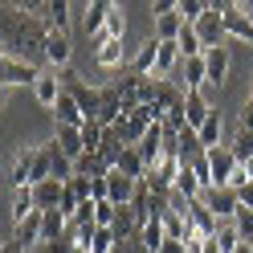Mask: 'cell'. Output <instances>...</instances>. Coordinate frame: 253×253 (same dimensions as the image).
Segmentation results:
<instances>
[{"instance_id":"obj_23","label":"cell","mask_w":253,"mask_h":253,"mask_svg":"<svg viewBox=\"0 0 253 253\" xmlns=\"http://www.w3.org/2000/svg\"><path fill=\"white\" fill-rule=\"evenodd\" d=\"M33 155H37V147H21L17 160H12V184H17V188L33 184Z\"/></svg>"},{"instance_id":"obj_49","label":"cell","mask_w":253,"mask_h":253,"mask_svg":"<svg viewBox=\"0 0 253 253\" xmlns=\"http://www.w3.org/2000/svg\"><path fill=\"white\" fill-rule=\"evenodd\" d=\"M37 253H45V249H37Z\"/></svg>"},{"instance_id":"obj_34","label":"cell","mask_w":253,"mask_h":253,"mask_svg":"<svg viewBox=\"0 0 253 253\" xmlns=\"http://www.w3.org/2000/svg\"><path fill=\"white\" fill-rule=\"evenodd\" d=\"M176 12H180V21H184V25H196L204 12H209V0H180Z\"/></svg>"},{"instance_id":"obj_28","label":"cell","mask_w":253,"mask_h":253,"mask_svg":"<svg viewBox=\"0 0 253 253\" xmlns=\"http://www.w3.org/2000/svg\"><path fill=\"white\" fill-rule=\"evenodd\" d=\"M196 139H200V151H212V147H220V115L212 110L209 119H204V126L196 131Z\"/></svg>"},{"instance_id":"obj_33","label":"cell","mask_w":253,"mask_h":253,"mask_svg":"<svg viewBox=\"0 0 253 253\" xmlns=\"http://www.w3.org/2000/svg\"><path fill=\"white\" fill-rule=\"evenodd\" d=\"M212 241H216L220 253H237V245H245L241 237H237V225H233V220H225V225H220V233L212 237Z\"/></svg>"},{"instance_id":"obj_41","label":"cell","mask_w":253,"mask_h":253,"mask_svg":"<svg viewBox=\"0 0 253 253\" xmlns=\"http://www.w3.org/2000/svg\"><path fill=\"white\" fill-rule=\"evenodd\" d=\"M241 126H245V131H253V98H249L245 110H241Z\"/></svg>"},{"instance_id":"obj_15","label":"cell","mask_w":253,"mask_h":253,"mask_svg":"<svg viewBox=\"0 0 253 253\" xmlns=\"http://www.w3.org/2000/svg\"><path fill=\"white\" fill-rule=\"evenodd\" d=\"M94 61H98V70H123V66H126V49H123V41H106V37H98Z\"/></svg>"},{"instance_id":"obj_6","label":"cell","mask_w":253,"mask_h":253,"mask_svg":"<svg viewBox=\"0 0 253 253\" xmlns=\"http://www.w3.org/2000/svg\"><path fill=\"white\" fill-rule=\"evenodd\" d=\"M70 94H74V102L82 106V115L86 119H94L102 110V102H106V86H86V82H74V86H66Z\"/></svg>"},{"instance_id":"obj_18","label":"cell","mask_w":253,"mask_h":253,"mask_svg":"<svg viewBox=\"0 0 253 253\" xmlns=\"http://www.w3.org/2000/svg\"><path fill=\"white\" fill-rule=\"evenodd\" d=\"M41 241V212L33 209L29 216H21L17 220V245L25 249V253H33V245Z\"/></svg>"},{"instance_id":"obj_17","label":"cell","mask_w":253,"mask_h":253,"mask_svg":"<svg viewBox=\"0 0 253 253\" xmlns=\"http://www.w3.org/2000/svg\"><path fill=\"white\" fill-rule=\"evenodd\" d=\"M171 192L176 196H184V200H200V180H196V171H192V164L188 160H180V171H176V184H171Z\"/></svg>"},{"instance_id":"obj_26","label":"cell","mask_w":253,"mask_h":253,"mask_svg":"<svg viewBox=\"0 0 253 253\" xmlns=\"http://www.w3.org/2000/svg\"><path fill=\"white\" fill-rule=\"evenodd\" d=\"M180 57L188 61V57H204V41H200V33H196V25H184L180 29Z\"/></svg>"},{"instance_id":"obj_25","label":"cell","mask_w":253,"mask_h":253,"mask_svg":"<svg viewBox=\"0 0 253 253\" xmlns=\"http://www.w3.org/2000/svg\"><path fill=\"white\" fill-rule=\"evenodd\" d=\"M66 237V216H61V209H49V212H41V245H49V241H61Z\"/></svg>"},{"instance_id":"obj_2","label":"cell","mask_w":253,"mask_h":253,"mask_svg":"<svg viewBox=\"0 0 253 253\" xmlns=\"http://www.w3.org/2000/svg\"><path fill=\"white\" fill-rule=\"evenodd\" d=\"M200 200L209 204V212L225 225V220H233L237 212H241V200H237L233 188H209V192H200Z\"/></svg>"},{"instance_id":"obj_48","label":"cell","mask_w":253,"mask_h":253,"mask_svg":"<svg viewBox=\"0 0 253 253\" xmlns=\"http://www.w3.org/2000/svg\"><path fill=\"white\" fill-rule=\"evenodd\" d=\"M249 98H253V90H249Z\"/></svg>"},{"instance_id":"obj_38","label":"cell","mask_w":253,"mask_h":253,"mask_svg":"<svg viewBox=\"0 0 253 253\" xmlns=\"http://www.w3.org/2000/svg\"><path fill=\"white\" fill-rule=\"evenodd\" d=\"M115 212H119V204H110V200H98V204H94V220H98V229H110V225H115Z\"/></svg>"},{"instance_id":"obj_7","label":"cell","mask_w":253,"mask_h":253,"mask_svg":"<svg viewBox=\"0 0 253 253\" xmlns=\"http://www.w3.org/2000/svg\"><path fill=\"white\" fill-rule=\"evenodd\" d=\"M204 155H209V168H212L216 188H225V184H229V176L237 171V155H233V147H229V143H220V147L204 151Z\"/></svg>"},{"instance_id":"obj_5","label":"cell","mask_w":253,"mask_h":253,"mask_svg":"<svg viewBox=\"0 0 253 253\" xmlns=\"http://www.w3.org/2000/svg\"><path fill=\"white\" fill-rule=\"evenodd\" d=\"M53 147L66 155V160L78 164V160L86 155V147H82V126H57V123H53Z\"/></svg>"},{"instance_id":"obj_36","label":"cell","mask_w":253,"mask_h":253,"mask_svg":"<svg viewBox=\"0 0 253 253\" xmlns=\"http://www.w3.org/2000/svg\"><path fill=\"white\" fill-rule=\"evenodd\" d=\"M33 212V188H17V200H12V220H21Z\"/></svg>"},{"instance_id":"obj_20","label":"cell","mask_w":253,"mask_h":253,"mask_svg":"<svg viewBox=\"0 0 253 253\" xmlns=\"http://www.w3.org/2000/svg\"><path fill=\"white\" fill-rule=\"evenodd\" d=\"M61 90H66V86L57 82V74H53V70H41V78H37V86H33V94H37V102L53 110V102L61 98Z\"/></svg>"},{"instance_id":"obj_27","label":"cell","mask_w":253,"mask_h":253,"mask_svg":"<svg viewBox=\"0 0 253 253\" xmlns=\"http://www.w3.org/2000/svg\"><path fill=\"white\" fill-rule=\"evenodd\" d=\"M180 29H184V21H180V12H176V8L155 17V37H160V41H176V37H180Z\"/></svg>"},{"instance_id":"obj_1","label":"cell","mask_w":253,"mask_h":253,"mask_svg":"<svg viewBox=\"0 0 253 253\" xmlns=\"http://www.w3.org/2000/svg\"><path fill=\"white\" fill-rule=\"evenodd\" d=\"M37 78H41V66L0 49V86H37Z\"/></svg>"},{"instance_id":"obj_29","label":"cell","mask_w":253,"mask_h":253,"mask_svg":"<svg viewBox=\"0 0 253 253\" xmlns=\"http://www.w3.org/2000/svg\"><path fill=\"white\" fill-rule=\"evenodd\" d=\"M102 135H106L102 123H94V119L82 123V147H86V155H98L102 151Z\"/></svg>"},{"instance_id":"obj_43","label":"cell","mask_w":253,"mask_h":253,"mask_svg":"<svg viewBox=\"0 0 253 253\" xmlns=\"http://www.w3.org/2000/svg\"><path fill=\"white\" fill-rule=\"evenodd\" d=\"M176 4H171V0H160V4H151V17H160V12H171Z\"/></svg>"},{"instance_id":"obj_45","label":"cell","mask_w":253,"mask_h":253,"mask_svg":"<svg viewBox=\"0 0 253 253\" xmlns=\"http://www.w3.org/2000/svg\"><path fill=\"white\" fill-rule=\"evenodd\" d=\"M4 253H25V249H21L17 241H8V249H4Z\"/></svg>"},{"instance_id":"obj_47","label":"cell","mask_w":253,"mask_h":253,"mask_svg":"<svg viewBox=\"0 0 253 253\" xmlns=\"http://www.w3.org/2000/svg\"><path fill=\"white\" fill-rule=\"evenodd\" d=\"M0 106H4V86H0Z\"/></svg>"},{"instance_id":"obj_16","label":"cell","mask_w":253,"mask_h":253,"mask_svg":"<svg viewBox=\"0 0 253 253\" xmlns=\"http://www.w3.org/2000/svg\"><path fill=\"white\" fill-rule=\"evenodd\" d=\"M180 41H160V53H155V74L151 78H160V82H168V74L180 66Z\"/></svg>"},{"instance_id":"obj_46","label":"cell","mask_w":253,"mask_h":253,"mask_svg":"<svg viewBox=\"0 0 253 253\" xmlns=\"http://www.w3.org/2000/svg\"><path fill=\"white\" fill-rule=\"evenodd\" d=\"M245 168H249V180H253V160H249V164H245Z\"/></svg>"},{"instance_id":"obj_12","label":"cell","mask_w":253,"mask_h":253,"mask_svg":"<svg viewBox=\"0 0 253 253\" xmlns=\"http://www.w3.org/2000/svg\"><path fill=\"white\" fill-rule=\"evenodd\" d=\"M204 74H209V86H225V78H229V49L225 45L204 49Z\"/></svg>"},{"instance_id":"obj_22","label":"cell","mask_w":253,"mask_h":253,"mask_svg":"<svg viewBox=\"0 0 253 253\" xmlns=\"http://www.w3.org/2000/svg\"><path fill=\"white\" fill-rule=\"evenodd\" d=\"M106 12H110V4H106V0H90V4H86L82 29H86L94 41H98V37H102V29H106Z\"/></svg>"},{"instance_id":"obj_9","label":"cell","mask_w":253,"mask_h":253,"mask_svg":"<svg viewBox=\"0 0 253 253\" xmlns=\"http://www.w3.org/2000/svg\"><path fill=\"white\" fill-rule=\"evenodd\" d=\"M209 115H212L209 98H204L200 90H184V126H192V131H200Z\"/></svg>"},{"instance_id":"obj_24","label":"cell","mask_w":253,"mask_h":253,"mask_svg":"<svg viewBox=\"0 0 253 253\" xmlns=\"http://www.w3.org/2000/svg\"><path fill=\"white\" fill-rule=\"evenodd\" d=\"M115 171H123V176H131V180H143L147 176V164H143V155H139V147H123Z\"/></svg>"},{"instance_id":"obj_10","label":"cell","mask_w":253,"mask_h":253,"mask_svg":"<svg viewBox=\"0 0 253 253\" xmlns=\"http://www.w3.org/2000/svg\"><path fill=\"white\" fill-rule=\"evenodd\" d=\"M220 12H225V37L253 41V21H245L241 12H237V0H220Z\"/></svg>"},{"instance_id":"obj_42","label":"cell","mask_w":253,"mask_h":253,"mask_svg":"<svg viewBox=\"0 0 253 253\" xmlns=\"http://www.w3.org/2000/svg\"><path fill=\"white\" fill-rule=\"evenodd\" d=\"M160 253H184V241H171V237H168V241L160 245Z\"/></svg>"},{"instance_id":"obj_8","label":"cell","mask_w":253,"mask_h":253,"mask_svg":"<svg viewBox=\"0 0 253 253\" xmlns=\"http://www.w3.org/2000/svg\"><path fill=\"white\" fill-rule=\"evenodd\" d=\"M188 220H192L196 237H204V241H212V237L220 233V220L209 212V204H204V200H188Z\"/></svg>"},{"instance_id":"obj_39","label":"cell","mask_w":253,"mask_h":253,"mask_svg":"<svg viewBox=\"0 0 253 253\" xmlns=\"http://www.w3.org/2000/svg\"><path fill=\"white\" fill-rule=\"evenodd\" d=\"M45 253H78L74 249V241H66V237H61V241H49V245H41Z\"/></svg>"},{"instance_id":"obj_13","label":"cell","mask_w":253,"mask_h":253,"mask_svg":"<svg viewBox=\"0 0 253 253\" xmlns=\"http://www.w3.org/2000/svg\"><path fill=\"white\" fill-rule=\"evenodd\" d=\"M53 123H57V126H82V123H86L82 106L74 102V94H70V90H61V98L53 102Z\"/></svg>"},{"instance_id":"obj_44","label":"cell","mask_w":253,"mask_h":253,"mask_svg":"<svg viewBox=\"0 0 253 253\" xmlns=\"http://www.w3.org/2000/svg\"><path fill=\"white\" fill-rule=\"evenodd\" d=\"M204 253H220V249H216V241H204Z\"/></svg>"},{"instance_id":"obj_19","label":"cell","mask_w":253,"mask_h":253,"mask_svg":"<svg viewBox=\"0 0 253 253\" xmlns=\"http://www.w3.org/2000/svg\"><path fill=\"white\" fill-rule=\"evenodd\" d=\"M155 53H160V37H147L143 45H139L135 61H131V74H139V78H151V74H155Z\"/></svg>"},{"instance_id":"obj_40","label":"cell","mask_w":253,"mask_h":253,"mask_svg":"<svg viewBox=\"0 0 253 253\" xmlns=\"http://www.w3.org/2000/svg\"><path fill=\"white\" fill-rule=\"evenodd\" d=\"M237 200H241V209H249V212H253V180H249L245 188H237Z\"/></svg>"},{"instance_id":"obj_32","label":"cell","mask_w":253,"mask_h":253,"mask_svg":"<svg viewBox=\"0 0 253 253\" xmlns=\"http://www.w3.org/2000/svg\"><path fill=\"white\" fill-rule=\"evenodd\" d=\"M123 33H126V17H123V8H119V4H110V12H106V29H102V37H106V41H123Z\"/></svg>"},{"instance_id":"obj_21","label":"cell","mask_w":253,"mask_h":253,"mask_svg":"<svg viewBox=\"0 0 253 253\" xmlns=\"http://www.w3.org/2000/svg\"><path fill=\"white\" fill-rule=\"evenodd\" d=\"M168 241V233H164V212H155L143 229H139V245H143L147 253H160V245Z\"/></svg>"},{"instance_id":"obj_14","label":"cell","mask_w":253,"mask_h":253,"mask_svg":"<svg viewBox=\"0 0 253 253\" xmlns=\"http://www.w3.org/2000/svg\"><path fill=\"white\" fill-rule=\"evenodd\" d=\"M61 192H66V184H61V180H41V184H33V209H37V212L57 209V204H61Z\"/></svg>"},{"instance_id":"obj_11","label":"cell","mask_w":253,"mask_h":253,"mask_svg":"<svg viewBox=\"0 0 253 253\" xmlns=\"http://www.w3.org/2000/svg\"><path fill=\"white\" fill-rule=\"evenodd\" d=\"M135 184L131 176H123V171L110 168V176H106V192H110V204H119V209H131V200H135Z\"/></svg>"},{"instance_id":"obj_3","label":"cell","mask_w":253,"mask_h":253,"mask_svg":"<svg viewBox=\"0 0 253 253\" xmlns=\"http://www.w3.org/2000/svg\"><path fill=\"white\" fill-rule=\"evenodd\" d=\"M70 53H74L70 33H57V29H49V33H45V66H49L53 74H57V70H70Z\"/></svg>"},{"instance_id":"obj_30","label":"cell","mask_w":253,"mask_h":253,"mask_svg":"<svg viewBox=\"0 0 253 253\" xmlns=\"http://www.w3.org/2000/svg\"><path fill=\"white\" fill-rule=\"evenodd\" d=\"M209 82V74H204V57H188L184 61V90H200Z\"/></svg>"},{"instance_id":"obj_31","label":"cell","mask_w":253,"mask_h":253,"mask_svg":"<svg viewBox=\"0 0 253 253\" xmlns=\"http://www.w3.org/2000/svg\"><path fill=\"white\" fill-rule=\"evenodd\" d=\"M233 155H237V164H249L253 160V131H245V126H237V135H233Z\"/></svg>"},{"instance_id":"obj_50","label":"cell","mask_w":253,"mask_h":253,"mask_svg":"<svg viewBox=\"0 0 253 253\" xmlns=\"http://www.w3.org/2000/svg\"><path fill=\"white\" fill-rule=\"evenodd\" d=\"M249 249H253V245H249Z\"/></svg>"},{"instance_id":"obj_35","label":"cell","mask_w":253,"mask_h":253,"mask_svg":"<svg viewBox=\"0 0 253 253\" xmlns=\"http://www.w3.org/2000/svg\"><path fill=\"white\" fill-rule=\"evenodd\" d=\"M53 151V180H61V184H70L74 180V160H66L57 147H49Z\"/></svg>"},{"instance_id":"obj_4","label":"cell","mask_w":253,"mask_h":253,"mask_svg":"<svg viewBox=\"0 0 253 253\" xmlns=\"http://www.w3.org/2000/svg\"><path fill=\"white\" fill-rule=\"evenodd\" d=\"M196 33L204 41V49H216L220 37H225V12H220V4H209V12L196 21Z\"/></svg>"},{"instance_id":"obj_37","label":"cell","mask_w":253,"mask_h":253,"mask_svg":"<svg viewBox=\"0 0 253 253\" xmlns=\"http://www.w3.org/2000/svg\"><path fill=\"white\" fill-rule=\"evenodd\" d=\"M233 225H237V237H241L245 245H253V212H249V209H241V212L233 216Z\"/></svg>"}]
</instances>
